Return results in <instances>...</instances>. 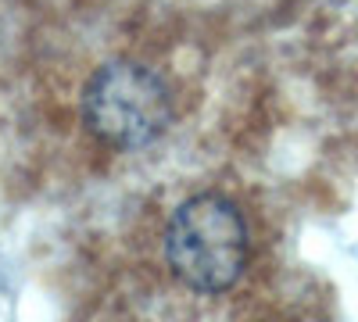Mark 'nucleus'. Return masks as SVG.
I'll list each match as a JSON object with an SVG mask.
<instances>
[{
	"label": "nucleus",
	"mask_w": 358,
	"mask_h": 322,
	"mask_svg": "<svg viewBox=\"0 0 358 322\" xmlns=\"http://www.w3.org/2000/svg\"><path fill=\"white\" fill-rule=\"evenodd\" d=\"M165 258L176 279L197 294H222L244 276L248 226L236 204L219 193L183 200L165 229Z\"/></svg>",
	"instance_id": "f257e3e1"
},
{
	"label": "nucleus",
	"mask_w": 358,
	"mask_h": 322,
	"mask_svg": "<svg viewBox=\"0 0 358 322\" xmlns=\"http://www.w3.org/2000/svg\"><path fill=\"white\" fill-rule=\"evenodd\" d=\"M172 90L147 65L111 61L97 68L83 94V122L115 151H136L155 143L172 126Z\"/></svg>",
	"instance_id": "f03ea898"
}]
</instances>
